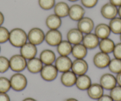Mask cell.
<instances>
[{"mask_svg": "<svg viewBox=\"0 0 121 101\" xmlns=\"http://www.w3.org/2000/svg\"><path fill=\"white\" fill-rule=\"evenodd\" d=\"M9 41L14 47H21L26 43L27 35L23 29L16 28L11 30L9 36Z\"/></svg>", "mask_w": 121, "mask_h": 101, "instance_id": "6da1fadb", "label": "cell"}, {"mask_svg": "<svg viewBox=\"0 0 121 101\" xmlns=\"http://www.w3.org/2000/svg\"><path fill=\"white\" fill-rule=\"evenodd\" d=\"M10 81L11 88L15 91L20 92L24 90L27 85L26 77L20 73H17L12 75Z\"/></svg>", "mask_w": 121, "mask_h": 101, "instance_id": "7a4b0ae2", "label": "cell"}, {"mask_svg": "<svg viewBox=\"0 0 121 101\" xmlns=\"http://www.w3.org/2000/svg\"><path fill=\"white\" fill-rule=\"evenodd\" d=\"M10 67L11 70L16 72H20L26 69L27 67L26 59L21 54L13 55L10 59Z\"/></svg>", "mask_w": 121, "mask_h": 101, "instance_id": "3957f363", "label": "cell"}, {"mask_svg": "<svg viewBox=\"0 0 121 101\" xmlns=\"http://www.w3.org/2000/svg\"><path fill=\"white\" fill-rule=\"evenodd\" d=\"M45 34L39 28H33L29 31L27 39L29 42L35 45H39L45 40Z\"/></svg>", "mask_w": 121, "mask_h": 101, "instance_id": "277c9868", "label": "cell"}, {"mask_svg": "<svg viewBox=\"0 0 121 101\" xmlns=\"http://www.w3.org/2000/svg\"><path fill=\"white\" fill-rule=\"evenodd\" d=\"M58 72L55 66L52 65H45V66H43L40 71V76L45 81L51 82L54 81L56 78Z\"/></svg>", "mask_w": 121, "mask_h": 101, "instance_id": "5b68a950", "label": "cell"}, {"mask_svg": "<svg viewBox=\"0 0 121 101\" xmlns=\"http://www.w3.org/2000/svg\"><path fill=\"white\" fill-rule=\"evenodd\" d=\"M72 61L67 56H60L55 61V66L58 72H65L71 69Z\"/></svg>", "mask_w": 121, "mask_h": 101, "instance_id": "8992f818", "label": "cell"}, {"mask_svg": "<svg viewBox=\"0 0 121 101\" xmlns=\"http://www.w3.org/2000/svg\"><path fill=\"white\" fill-rule=\"evenodd\" d=\"M62 34L58 30H49L45 34V40L51 46H58L62 41Z\"/></svg>", "mask_w": 121, "mask_h": 101, "instance_id": "52a82bcc", "label": "cell"}, {"mask_svg": "<svg viewBox=\"0 0 121 101\" xmlns=\"http://www.w3.org/2000/svg\"><path fill=\"white\" fill-rule=\"evenodd\" d=\"M88 69V64L83 59H77L72 63V71L78 76L86 74Z\"/></svg>", "mask_w": 121, "mask_h": 101, "instance_id": "ba28073f", "label": "cell"}, {"mask_svg": "<svg viewBox=\"0 0 121 101\" xmlns=\"http://www.w3.org/2000/svg\"><path fill=\"white\" fill-rule=\"evenodd\" d=\"M110 59L109 54L103 52H98L93 57L94 65L99 69H103L108 66Z\"/></svg>", "mask_w": 121, "mask_h": 101, "instance_id": "9c48e42d", "label": "cell"}, {"mask_svg": "<svg viewBox=\"0 0 121 101\" xmlns=\"http://www.w3.org/2000/svg\"><path fill=\"white\" fill-rule=\"evenodd\" d=\"M38 52L36 45L31 43H26L21 47L20 54L26 59L30 60L35 57Z\"/></svg>", "mask_w": 121, "mask_h": 101, "instance_id": "30bf717a", "label": "cell"}, {"mask_svg": "<svg viewBox=\"0 0 121 101\" xmlns=\"http://www.w3.org/2000/svg\"><path fill=\"white\" fill-rule=\"evenodd\" d=\"M94 23L92 19L89 17H82L78 21L77 24L78 29L82 33H90L94 28Z\"/></svg>", "mask_w": 121, "mask_h": 101, "instance_id": "8fae6325", "label": "cell"}, {"mask_svg": "<svg viewBox=\"0 0 121 101\" xmlns=\"http://www.w3.org/2000/svg\"><path fill=\"white\" fill-rule=\"evenodd\" d=\"M116 77L110 73H105L102 75L100 79V85L103 89L111 90L116 86Z\"/></svg>", "mask_w": 121, "mask_h": 101, "instance_id": "7c38bea8", "label": "cell"}, {"mask_svg": "<svg viewBox=\"0 0 121 101\" xmlns=\"http://www.w3.org/2000/svg\"><path fill=\"white\" fill-rule=\"evenodd\" d=\"M82 44L87 49H94L99 46V39L98 37L93 33L86 34L84 36L82 39Z\"/></svg>", "mask_w": 121, "mask_h": 101, "instance_id": "4fadbf2b", "label": "cell"}, {"mask_svg": "<svg viewBox=\"0 0 121 101\" xmlns=\"http://www.w3.org/2000/svg\"><path fill=\"white\" fill-rule=\"evenodd\" d=\"M101 14L106 19L112 20L115 18L117 14V7L111 3H106L101 8Z\"/></svg>", "mask_w": 121, "mask_h": 101, "instance_id": "5bb4252c", "label": "cell"}, {"mask_svg": "<svg viewBox=\"0 0 121 101\" xmlns=\"http://www.w3.org/2000/svg\"><path fill=\"white\" fill-rule=\"evenodd\" d=\"M84 9L78 4H74L69 7L68 16L72 20L78 21L84 17Z\"/></svg>", "mask_w": 121, "mask_h": 101, "instance_id": "9a60e30c", "label": "cell"}, {"mask_svg": "<svg viewBox=\"0 0 121 101\" xmlns=\"http://www.w3.org/2000/svg\"><path fill=\"white\" fill-rule=\"evenodd\" d=\"M68 41L71 44H77L80 43L83 39V34L78 28H72L68 31L67 35Z\"/></svg>", "mask_w": 121, "mask_h": 101, "instance_id": "2e32d148", "label": "cell"}, {"mask_svg": "<svg viewBox=\"0 0 121 101\" xmlns=\"http://www.w3.org/2000/svg\"><path fill=\"white\" fill-rule=\"evenodd\" d=\"M76 75L73 71L64 72L60 76V82L64 86L66 87H71L76 83Z\"/></svg>", "mask_w": 121, "mask_h": 101, "instance_id": "e0dca14e", "label": "cell"}, {"mask_svg": "<svg viewBox=\"0 0 121 101\" xmlns=\"http://www.w3.org/2000/svg\"><path fill=\"white\" fill-rule=\"evenodd\" d=\"M27 68L32 73L40 72L43 67V63L39 58L34 57L29 60L27 62Z\"/></svg>", "mask_w": 121, "mask_h": 101, "instance_id": "ac0fdd59", "label": "cell"}, {"mask_svg": "<svg viewBox=\"0 0 121 101\" xmlns=\"http://www.w3.org/2000/svg\"><path fill=\"white\" fill-rule=\"evenodd\" d=\"M87 94L93 99H98L103 95V88L98 83H93L87 89Z\"/></svg>", "mask_w": 121, "mask_h": 101, "instance_id": "d6986e66", "label": "cell"}, {"mask_svg": "<svg viewBox=\"0 0 121 101\" xmlns=\"http://www.w3.org/2000/svg\"><path fill=\"white\" fill-rule=\"evenodd\" d=\"M69 7L68 4L65 2H59L54 6L55 14L60 18H64L68 16Z\"/></svg>", "mask_w": 121, "mask_h": 101, "instance_id": "ffe728a7", "label": "cell"}, {"mask_svg": "<svg viewBox=\"0 0 121 101\" xmlns=\"http://www.w3.org/2000/svg\"><path fill=\"white\" fill-rule=\"evenodd\" d=\"M95 34L98 37L99 39H103L108 38L110 36L111 31L109 26L106 24L101 23L96 27L95 30Z\"/></svg>", "mask_w": 121, "mask_h": 101, "instance_id": "44dd1931", "label": "cell"}, {"mask_svg": "<svg viewBox=\"0 0 121 101\" xmlns=\"http://www.w3.org/2000/svg\"><path fill=\"white\" fill-rule=\"evenodd\" d=\"M61 24V19L56 14L49 15L46 19V25L50 30H58Z\"/></svg>", "mask_w": 121, "mask_h": 101, "instance_id": "7402d4cb", "label": "cell"}, {"mask_svg": "<svg viewBox=\"0 0 121 101\" xmlns=\"http://www.w3.org/2000/svg\"><path fill=\"white\" fill-rule=\"evenodd\" d=\"M77 88L81 90H87L91 85V81L90 77L86 75H82L77 77L76 83Z\"/></svg>", "mask_w": 121, "mask_h": 101, "instance_id": "603a6c76", "label": "cell"}, {"mask_svg": "<svg viewBox=\"0 0 121 101\" xmlns=\"http://www.w3.org/2000/svg\"><path fill=\"white\" fill-rule=\"evenodd\" d=\"M39 59L45 65H52L56 60L55 54L51 50H44L40 53Z\"/></svg>", "mask_w": 121, "mask_h": 101, "instance_id": "cb8c5ba5", "label": "cell"}, {"mask_svg": "<svg viewBox=\"0 0 121 101\" xmlns=\"http://www.w3.org/2000/svg\"><path fill=\"white\" fill-rule=\"evenodd\" d=\"M115 46V44L113 41L109 38L102 39L99 44V46L101 52L107 54L113 52Z\"/></svg>", "mask_w": 121, "mask_h": 101, "instance_id": "d4e9b609", "label": "cell"}, {"mask_svg": "<svg viewBox=\"0 0 121 101\" xmlns=\"http://www.w3.org/2000/svg\"><path fill=\"white\" fill-rule=\"evenodd\" d=\"M71 53L76 59H83L87 54V48L82 44H77L73 47Z\"/></svg>", "mask_w": 121, "mask_h": 101, "instance_id": "484cf974", "label": "cell"}, {"mask_svg": "<svg viewBox=\"0 0 121 101\" xmlns=\"http://www.w3.org/2000/svg\"><path fill=\"white\" fill-rule=\"evenodd\" d=\"M73 47L68 41L64 40L57 46V52L60 56H68L71 53Z\"/></svg>", "mask_w": 121, "mask_h": 101, "instance_id": "4316f807", "label": "cell"}, {"mask_svg": "<svg viewBox=\"0 0 121 101\" xmlns=\"http://www.w3.org/2000/svg\"><path fill=\"white\" fill-rule=\"evenodd\" d=\"M110 31L115 34H121V18L115 17L110 20L109 24Z\"/></svg>", "mask_w": 121, "mask_h": 101, "instance_id": "83f0119b", "label": "cell"}, {"mask_svg": "<svg viewBox=\"0 0 121 101\" xmlns=\"http://www.w3.org/2000/svg\"><path fill=\"white\" fill-rule=\"evenodd\" d=\"M108 67L111 72L116 74L119 73L121 72V60L116 58L110 60Z\"/></svg>", "mask_w": 121, "mask_h": 101, "instance_id": "f1b7e54d", "label": "cell"}, {"mask_svg": "<svg viewBox=\"0 0 121 101\" xmlns=\"http://www.w3.org/2000/svg\"><path fill=\"white\" fill-rule=\"evenodd\" d=\"M11 88L10 81L5 77H0V92L7 93Z\"/></svg>", "mask_w": 121, "mask_h": 101, "instance_id": "f546056e", "label": "cell"}, {"mask_svg": "<svg viewBox=\"0 0 121 101\" xmlns=\"http://www.w3.org/2000/svg\"><path fill=\"white\" fill-rule=\"evenodd\" d=\"M110 96L113 101H121V86H116L110 90Z\"/></svg>", "mask_w": 121, "mask_h": 101, "instance_id": "4dcf8cb0", "label": "cell"}, {"mask_svg": "<svg viewBox=\"0 0 121 101\" xmlns=\"http://www.w3.org/2000/svg\"><path fill=\"white\" fill-rule=\"evenodd\" d=\"M39 5L41 8L45 10H51L55 5V0H39Z\"/></svg>", "mask_w": 121, "mask_h": 101, "instance_id": "1f68e13d", "label": "cell"}, {"mask_svg": "<svg viewBox=\"0 0 121 101\" xmlns=\"http://www.w3.org/2000/svg\"><path fill=\"white\" fill-rule=\"evenodd\" d=\"M10 68V61L4 56H0V73H3Z\"/></svg>", "mask_w": 121, "mask_h": 101, "instance_id": "d6a6232c", "label": "cell"}, {"mask_svg": "<svg viewBox=\"0 0 121 101\" xmlns=\"http://www.w3.org/2000/svg\"><path fill=\"white\" fill-rule=\"evenodd\" d=\"M10 32L4 27L0 26V44L4 43L9 40Z\"/></svg>", "mask_w": 121, "mask_h": 101, "instance_id": "836d02e7", "label": "cell"}, {"mask_svg": "<svg viewBox=\"0 0 121 101\" xmlns=\"http://www.w3.org/2000/svg\"><path fill=\"white\" fill-rule=\"evenodd\" d=\"M98 0H81L82 5L85 7L91 8L96 6Z\"/></svg>", "mask_w": 121, "mask_h": 101, "instance_id": "e575fe53", "label": "cell"}, {"mask_svg": "<svg viewBox=\"0 0 121 101\" xmlns=\"http://www.w3.org/2000/svg\"><path fill=\"white\" fill-rule=\"evenodd\" d=\"M113 53L115 58L121 60V43H119L115 45Z\"/></svg>", "mask_w": 121, "mask_h": 101, "instance_id": "d590c367", "label": "cell"}, {"mask_svg": "<svg viewBox=\"0 0 121 101\" xmlns=\"http://www.w3.org/2000/svg\"><path fill=\"white\" fill-rule=\"evenodd\" d=\"M0 101H10V98L6 93L0 92Z\"/></svg>", "mask_w": 121, "mask_h": 101, "instance_id": "8d00e7d4", "label": "cell"}, {"mask_svg": "<svg viewBox=\"0 0 121 101\" xmlns=\"http://www.w3.org/2000/svg\"><path fill=\"white\" fill-rule=\"evenodd\" d=\"M97 101H113L110 96L108 95H103L99 99H98Z\"/></svg>", "mask_w": 121, "mask_h": 101, "instance_id": "74e56055", "label": "cell"}, {"mask_svg": "<svg viewBox=\"0 0 121 101\" xmlns=\"http://www.w3.org/2000/svg\"><path fill=\"white\" fill-rule=\"evenodd\" d=\"M110 3L116 7H120L121 5V0H109Z\"/></svg>", "mask_w": 121, "mask_h": 101, "instance_id": "f35d334b", "label": "cell"}, {"mask_svg": "<svg viewBox=\"0 0 121 101\" xmlns=\"http://www.w3.org/2000/svg\"><path fill=\"white\" fill-rule=\"evenodd\" d=\"M116 82H117V83L118 84V85L121 86V72L117 74V76H116Z\"/></svg>", "mask_w": 121, "mask_h": 101, "instance_id": "ab89813d", "label": "cell"}, {"mask_svg": "<svg viewBox=\"0 0 121 101\" xmlns=\"http://www.w3.org/2000/svg\"><path fill=\"white\" fill-rule=\"evenodd\" d=\"M4 21V16L3 14L0 11V26H1Z\"/></svg>", "mask_w": 121, "mask_h": 101, "instance_id": "60d3db41", "label": "cell"}, {"mask_svg": "<svg viewBox=\"0 0 121 101\" xmlns=\"http://www.w3.org/2000/svg\"><path fill=\"white\" fill-rule=\"evenodd\" d=\"M23 101H37L36 99H35L32 98V97H27V98H25L24 99H23Z\"/></svg>", "mask_w": 121, "mask_h": 101, "instance_id": "b9f144b4", "label": "cell"}, {"mask_svg": "<svg viewBox=\"0 0 121 101\" xmlns=\"http://www.w3.org/2000/svg\"><path fill=\"white\" fill-rule=\"evenodd\" d=\"M117 14L119 15L120 18H121V5L119 7V8L117 9Z\"/></svg>", "mask_w": 121, "mask_h": 101, "instance_id": "7bdbcfd3", "label": "cell"}, {"mask_svg": "<svg viewBox=\"0 0 121 101\" xmlns=\"http://www.w3.org/2000/svg\"><path fill=\"white\" fill-rule=\"evenodd\" d=\"M65 101H78L77 99L75 98H68L66 99Z\"/></svg>", "mask_w": 121, "mask_h": 101, "instance_id": "ee69618b", "label": "cell"}, {"mask_svg": "<svg viewBox=\"0 0 121 101\" xmlns=\"http://www.w3.org/2000/svg\"><path fill=\"white\" fill-rule=\"evenodd\" d=\"M68 1H69L71 2H75V1H77L78 0H68Z\"/></svg>", "mask_w": 121, "mask_h": 101, "instance_id": "f6af8a7d", "label": "cell"}, {"mask_svg": "<svg viewBox=\"0 0 121 101\" xmlns=\"http://www.w3.org/2000/svg\"><path fill=\"white\" fill-rule=\"evenodd\" d=\"M120 40H121V35H120Z\"/></svg>", "mask_w": 121, "mask_h": 101, "instance_id": "bcb514c9", "label": "cell"}, {"mask_svg": "<svg viewBox=\"0 0 121 101\" xmlns=\"http://www.w3.org/2000/svg\"><path fill=\"white\" fill-rule=\"evenodd\" d=\"M0 52H1V47H0Z\"/></svg>", "mask_w": 121, "mask_h": 101, "instance_id": "7dc6e473", "label": "cell"}]
</instances>
